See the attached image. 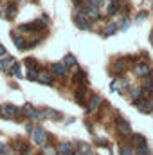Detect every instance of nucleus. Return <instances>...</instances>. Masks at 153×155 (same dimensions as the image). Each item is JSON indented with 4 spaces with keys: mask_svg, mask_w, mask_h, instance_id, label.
Returning <instances> with one entry per match:
<instances>
[{
    "mask_svg": "<svg viewBox=\"0 0 153 155\" xmlns=\"http://www.w3.org/2000/svg\"><path fill=\"white\" fill-rule=\"evenodd\" d=\"M99 103H101V97H99V96H92V97H90V101H88V110H90V112H94V110L97 108V105H99Z\"/></svg>",
    "mask_w": 153,
    "mask_h": 155,
    "instance_id": "4468645a",
    "label": "nucleus"
},
{
    "mask_svg": "<svg viewBox=\"0 0 153 155\" xmlns=\"http://www.w3.org/2000/svg\"><path fill=\"white\" fill-rule=\"evenodd\" d=\"M121 155H133V148L130 144H121Z\"/></svg>",
    "mask_w": 153,
    "mask_h": 155,
    "instance_id": "aec40b11",
    "label": "nucleus"
},
{
    "mask_svg": "<svg viewBox=\"0 0 153 155\" xmlns=\"http://www.w3.org/2000/svg\"><path fill=\"white\" fill-rule=\"evenodd\" d=\"M144 155H151V153H144Z\"/></svg>",
    "mask_w": 153,
    "mask_h": 155,
    "instance_id": "473e14b6",
    "label": "nucleus"
},
{
    "mask_svg": "<svg viewBox=\"0 0 153 155\" xmlns=\"http://www.w3.org/2000/svg\"><path fill=\"white\" fill-rule=\"evenodd\" d=\"M90 4L97 7V5H101V4H103V0H90Z\"/></svg>",
    "mask_w": 153,
    "mask_h": 155,
    "instance_id": "c85d7f7f",
    "label": "nucleus"
},
{
    "mask_svg": "<svg viewBox=\"0 0 153 155\" xmlns=\"http://www.w3.org/2000/svg\"><path fill=\"white\" fill-rule=\"evenodd\" d=\"M40 155H58V150L54 146H43L40 150Z\"/></svg>",
    "mask_w": 153,
    "mask_h": 155,
    "instance_id": "2eb2a0df",
    "label": "nucleus"
},
{
    "mask_svg": "<svg viewBox=\"0 0 153 155\" xmlns=\"http://www.w3.org/2000/svg\"><path fill=\"white\" fill-rule=\"evenodd\" d=\"M0 116L7 117V119H18L20 117V110L15 105H4V107H0Z\"/></svg>",
    "mask_w": 153,
    "mask_h": 155,
    "instance_id": "7ed1b4c3",
    "label": "nucleus"
},
{
    "mask_svg": "<svg viewBox=\"0 0 153 155\" xmlns=\"http://www.w3.org/2000/svg\"><path fill=\"white\" fill-rule=\"evenodd\" d=\"M79 148H81L79 152H83L85 155H94L92 153V150H90V146H88L86 143H79Z\"/></svg>",
    "mask_w": 153,
    "mask_h": 155,
    "instance_id": "5701e85b",
    "label": "nucleus"
},
{
    "mask_svg": "<svg viewBox=\"0 0 153 155\" xmlns=\"http://www.w3.org/2000/svg\"><path fill=\"white\" fill-rule=\"evenodd\" d=\"M135 107H137L141 112L150 114V112L153 110V101H151V99H139V101L135 103Z\"/></svg>",
    "mask_w": 153,
    "mask_h": 155,
    "instance_id": "39448f33",
    "label": "nucleus"
},
{
    "mask_svg": "<svg viewBox=\"0 0 153 155\" xmlns=\"http://www.w3.org/2000/svg\"><path fill=\"white\" fill-rule=\"evenodd\" d=\"M52 71H54L58 76H63V74H65V65H63V63H52Z\"/></svg>",
    "mask_w": 153,
    "mask_h": 155,
    "instance_id": "a211bd4d",
    "label": "nucleus"
},
{
    "mask_svg": "<svg viewBox=\"0 0 153 155\" xmlns=\"http://www.w3.org/2000/svg\"><path fill=\"white\" fill-rule=\"evenodd\" d=\"M142 18H146V13H144V11H142V13H139V15H137V20H142Z\"/></svg>",
    "mask_w": 153,
    "mask_h": 155,
    "instance_id": "7c9ffc66",
    "label": "nucleus"
},
{
    "mask_svg": "<svg viewBox=\"0 0 153 155\" xmlns=\"http://www.w3.org/2000/svg\"><path fill=\"white\" fill-rule=\"evenodd\" d=\"M27 78H29V79H38V71H36V69H29Z\"/></svg>",
    "mask_w": 153,
    "mask_h": 155,
    "instance_id": "393cba45",
    "label": "nucleus"
},
{
    "mask_svg": "<svg viewBox=\"0 0 153 155\" xmlns=\"http://www.w3.org/2000/svg\"><path fill=\"white\" fill-rule=\"evenodd\" d=\"M115 31H117V25H115V24H110V25L105 29V36H108V35H114Z\"/></svg>",
    "mask_w": 153,
    "mask_h": 155,
    "instance_id": "b1692460",
    "label": "nucleus"
},
{
    "mask_svg": "<svg viewBox=\"0 0 153 155\" xmlns=\"http://www.w3.org/2000/svg\"><path fill=\"white\" fill-rule=\"evenodd\" d=\"M5 15H7V18H15V16H16V7H15V4H7Z\"/></svg>",
    "mask_w": 153,
    "mask_h": 155,
    "instance_id": "f3484780",
    "label": "nucleus"
},
{
    "mask_svg": "<svg viewBox=\"0 0 153 155\" xmlns=\"http://www.w3.org/2000/svg\"><path fill=\"white\" fill-rule=\"evenodd\" d=\"M63 65H67V67H76L77 61H76V58H74L72 54H67V56H65V61H63Z\"/></svg>",
    "mask_w": 153,
    "mask_h": 155,
    "instance_id": "6ab92c4d",
    "label": "nucleus"
},
{
    "mask_svg": "<svg viewBox=\"0 0 153 155\" xmlns=\"http://www.w3.org/2000/svg\"><path fill=\"white\" fill-rule=\"evenodd\" d=\"M24 112L31 117V119H40V117H41V114H40L33 105H24Z\"/></svg>",
    "mask_w": 153,
    "mask_h": 155,
    "instance_id": "6e6552de",
    "label": "nucleus"
},
{
    "mask_svg": "<svg viewBox=\"0 0 153 155\" xmlns=\"http://www.w3.org/2000/svg\"><path fill=\"white\" fill-rule=\"evenodd\" d=\"M31 135H33V143H34V144H38V146H43V144L47 143V139H49L47 132H45L41 126H36V128H33Z\"/></svg>",
    "mask_w": 153,
    "mask_h": 155,
    "instance_id": "f257e3e1",
    "label": "nucleus"
},
{
    "mask_svg": "<svg viewBox=\"0 0 153 155\" xmlns=\"http://www.w3.org/2000/svg\"><path fill=\"white\" fill-rule=\"evenodd\" d=\"M81 13H83V15H86V16H90V18H97V16H99L97 7H96V5H92V4H85V5H83V9H81Z\"/></svg>",
    "mask_w": 153,
    "mask_h": 155,
    "instance_id": "0eeeda50",
    "label": "nucleus"
},
{
    "mask_svg": "<svg viewBox=\"0 0 153 155\" xmlns=\"http://www.w3.org/2000/svg\"><path fill=\"white\" fill-rule=\"evenodd\" d=\"M5 54H7V52H5V47H4V45H0V58H2V56H5Z\"/></svg>",
    "mask_w": 153,
    "mask_h": 155,
    "instance_id": "c756f323",
    "label": "nucleus"
},
{
    "mask_svg": "<svg viewBox=\"0 0 153 155\" xmlns=\"http://www.w3.org/2000/svg\"><path fill=\"white\" fill-rule=\"evenodd\" d=\"M132 143H133V150L135 152H139L141 155H144V153H148V144H146V139L142 137V135H133L132 137Z\"/></svg>",
    "mask_w": 153,
    "mask_h": 155,
    "instance_id": "f03ea898",
    "label": "nucleus"
},
{
    "mask_svg": "<svg viewBox=\"0 0 153 155\" xmlns=\"http://www.w3.org/2000/svg\"><path fill=\"white\" fill-rule=\"evenodd\" d=\"M58 153H63V155H69L72 152V146H70V143H60L58 144Z\"/></svg>",
    "mask_w": 153,
    "mask_h": 155,
    "instance_id": "f8f14e48",
    "label": "nucleus"
},
{
    "mask_svg": "<svg viewBox=\"0 0 153 155\" xmlns=\"http://www.w3.org/2000/svg\"><path fill=\"white\" fill-rule=\"evenodd\" d=\"M96 144H99V146H110V143H108V141H105V139H97V141H96Z\"/></svg>",
    "mask_w": 153,
    "mask_h": 155,
    "instance_id": "bb28decb",
    "label": "nucleus"
},
{
    "mask_svg": "<svg viewBox=\"0 0 153 155\" xmlns=\"http://www.w3.org/2000/svg\"><path fill=\"white\" fill-rule=\"evenodd\" d=\"M133 72H135L139 78H146V76H150L151 69H150V65H148V63H141V61H139V63H135Z\"/></svg>",
    "mask_w": 153,
    "mask_h": 155,
    "instance_id": "20e7f679",
    "label": "nucleus"
},
{
    "mask_svg": "<svg viewBox=\"0 0 153 155\" xmlns=\"http://www.w3.org/2000/svg\"><path fill=\"white\" fill-rule=\"evenodd\" d=\"M7 72H9L11 76H16V78H18V76H20V63H15V65H13Z\"/></svg>",
    "mask_w": 153,
    "mask_h": 155,
    "instance_id": "4be33fe9",
    "label": "nucleus"
},
{
    "mask_svg": "<svg viewBox=\"0 0 153 155\" xmlns=\"http://www.w3.org/2000/svg\"><path fill=\"white\" fill-rule=\"evenodd\" d=\"M142 96H144V88H133L132 94H130V97H132L133 103H137L139 99H142Z\"/></svg>",
    "mask_w": 153,
    "mask_h": 155,
    "instance_id": "ddd939ff",
    "label": "nucleus"
},
{
    "mask_svg": "<svg viewBox=\"0 0 153 155\" xmlns=\"http://www.w3.org/2000/svg\"><path fill=\"white\" fill-rule=\"evenodd\" d=\"M13 41L16 43V47H18L20 51H25V41H24V40L20 38V36H18L16 33H13Z\"/></svg>",
    "mask_w": 153,
    "mask_h": 155,
    "instance_id": "dca6fc26",
    "label": "nucleus"
},
{
    "mask_svg": "<svg viewBox=\"0 0 153 155\" xmlns=\"http://www.w3.org/2000/svg\"><path fill=\"white\" fill-rule=\"evenodd\" d=\"M115 126H117V130H119L121 134H130V132H132L130 123H128L126 119H122V117H117V119H115Z\"/></svg>",
    "mask_w": 153,
    "mask_h": 155,
    "instance_id": "423d86ee",
    "label": "nucleus"
},
{
    "mask_svg": "<svg viewBox=\"0 0 153 155\" xmlns=\"http://www.w3.org/2000/svg\"><path fill=\"white\" fill-rule=\"evenodd\" d=\"M106 9H108V15H114L115 11L119 9V2H117V0H112V2L108 4V7H106Z\"/></svg>",
    "mask_w": 153,
    "mask_h": 155,
    "instance_id": "412c9836",
    "label": "nucleus"
},
{
    "mask_svg": "<svg viewBox=\"0 0 153 155\" xmlns=\"http://www.w3.org/2000/svg\"><path fill=\"white\" fill-rule=\"evenodd\" d=\"M69 155H79V153H77V152H70Z\"/></svg>",
    "mask_w": 153,
    "mask_h": 155,
    "instance_id": "2f4dec72",
    "label": "nucleus"
},
{
    "mask_svg": "<svg viewBox=\"0 0 153 155\" xmlns=\"http://www.w3.org/2000/svg\"><path fill=\"white\" fill-rule=\"evenodd\" d=\"M38 79L41 83H45V85H50V83L54 81V78L50 76L47 71H38Z\"/></svg>",
    "mask_w": 153,
    "mask_h": 155,
    "instance_id": "9b49d317",
    "label": "nucleus"
},
{
    "mask_svg": "<svg viewBox=\"0 0 153 155\" xmlns=\"http://www.w3.org/2000/svg\"><path fill=\"white\" fill-rule=\"evenodd\" d=\"M7 153H9V150H7V146L0 143V155H7Z\"/></svg>",
    "mask_w": 153,
    "mask_h": 155,
    "instance_id": "a878e982",
    "label": "nucleus"
},
{
    "mask_svg": "<svg viewBox=\"0 0 153 155\" xmlns=\"http://www.w3.org/2000/svg\"><path fill=\"white\" fill-rule=\"evenodd\" d=\"M45 116H47V117H56L58 114H56L54 110H45Z\"/></svg>",
    "mask_w": 153,
    "mask_h": 155,
    "instance_id": "cd10ccee",
    "label": "nucleus"
},
{
    "mask_svg": "<svg viewBox=\"0 0 153 155\" xmlns=\"http://www.w3.org/2000/svg\"><path fill=\"white\" fill-rule=\"evenodd\" d=\"M15 65V60L11 56H5L4 60H0V71H9Z\"/></svg>",
    "mask_w": 153,
    "mask_h": 155,
    "instance_id": "9d476101",
    "label": "nucleus"
},
{
    "mask_svg": "<svg viewBox=\"0 0 153 155\" xmlns=\"http://www.w3.org/2000/svg\"><path fill=\"white\" fill-rule=\"evenodd\" d=\"M76 25L79 27V29H83V31L90 29V24L86 22V18H85V15H83V13H81V16H79V15H76Z\"/></svg>",
    "mask_w": 153,
    "mask_h": 155,
    "instance_id": "1a4fd4ad",
    "label": "nucleus"
}]
</instances>
